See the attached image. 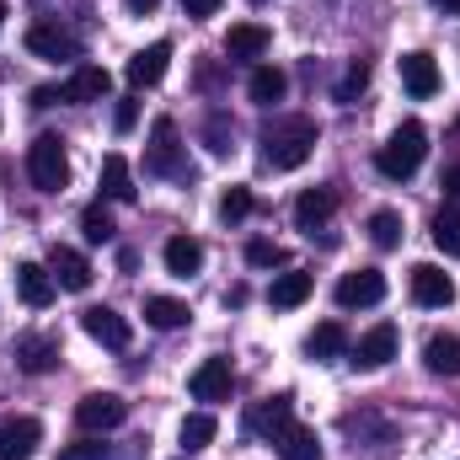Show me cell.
Returning a JSON list of instances; mask_svg holds the SVG:
<instances>
[{
  "instance_id": "74e56055",
  "label": "cell",
  "mask_w": 460,
  "mask_h": 460,
  "mask_svg": "<svg viewBox=\"0 0 460 460\" xmlns=\"http://www.w3.org/2000/svg\"><path fill=\"white\" fill-rule=\"evenodd\" d=\"M113 123H118V134H128V128L139 123V102H134V97H123V102H118V113H113Z\"/></svg>"
},
{
  "instance_id": "5b68a950",
  "label": "cell",
  "mask_w": 460,
  "mask_h": 460,
  "mask_svg": "<svg viewBox=\"0 0 460 460\" xmlns=\"http://www.w3.org/2000/svg\"><path fill=\"white\" fill-rule=\"evenodd\" d=\"M123 418H128V402H123L118 391H92V396L75 402V423H81L86 434H108Z\"/></svg>"
},
{
  "instance_id": "7c38bea8",
  "label": "cell",
  "mask_w": 460,
  "mask_h": 460,
  "mask_svg": "<svg viewBox=\"0 0 460 460\" xmlns=\"http://www.w3.org/2000/svg\"><path fill=\"white\" fill-rule=\"evenodd\" d=\"M38 445H43L38 418H11V423H0V460H27Z\"/></svg>"
},
{
  "instance_id": "1f68e13d",
  "label": "cell",
  "mask_w": 460,
  "mask_h": 460,
  "mask_svg": "<svg viewBox=\"0 0 460 460\" xmlns=\"http://www.w3.org/2000/svg\"><path fill=\"white\" fill-rule=\"evenodd\" d=\"M369 241H375L380 252L402 246V215H396V209H375V215H369Z\"/></svg>"
},
{
  "instance_id": "7bdbcfd3",
  "label": "cell",
  "mask_w": 460,
  "mask_h": 460,
  "mask_svg": "<svg viewBox=\"0 0 460 460\" xmlns=\"http://www.w3.org/2000/svg\"><path fill=\"white\" fill-rule=\"evenodd\" d=\"M434 5H439L445 16H460V0H434Z\"/></svg>"
},
{
  "instance_id": "8992f818",
  "label": "cell",
  "mask_w": 460,
  "mask_h": 460,
  "mask_svg": "<svg viewBox=\"0 0 460 460\" xmlns=\"http://www.w3.org/2000/svg\"><path fill=\"white\" fill-rule=\"evenodd\" d=\"M385 300V273L380 268H353L338 279V305L343 311H364V305H380Z\"/></svg>"
},
{
  "instance_id": "ac0fdd59",
  "label": "cell",
  "mask_w": 460,
  "mask_h": 460,
  "mask_svg": "<svg viewBox=\"0 0 460 460\" xmlns=\"http://www.w3.org/2000/svg\"><path fill=\"white\" fill-rule=\"evenodd\" d=\"M273 450H279V460H322V439L305 423H284L273 434Z\"/></svg>"
},
{
  "instance_id": "ba28073f",
  "label": "cell",
  "mask_w": 460,
  "mask_h": 460,
  "mask_svg": "<svg viewBox=\"0 0 460 460\" xmlns=\"http://www.w3.org/2000/svg\"><path fill=\"white\" fill-rule=\"evenodd\" d=\"M11 358H16L22 375H49V369L59 364V343H54L49 332H22V338L11 343Z\"/></svg>"
},
{
  "instance_id": "ee69618b",
  "label": "cell",
  "mask_w": 460,
  "mask_h": 460,
  "mask_svg": "<svg viewBox=\"0 0 460 460\" xmlns=\"http://www.w3.org/2000/svg\"><path fill=\"white\" fill-rule=\"evenodd\" d=\"M0 27H5V5H0Z\"/></svg>"
},
{
  "instance_id": "5bb4252c",
  "label": "cell",
  "mask_w": 460,
  "mask_h": 460,
  "mask_svg": "<svg viewBox=\"0 0 460 460\" xmlns=\"http://www.w3.org/2000/svg\"><path fill=\"white\" fill-rule=\"evenodd\" d=\"M49 273H54L59 289H75V295L92 284V262H86L75 246H54V252H49Z\"/></svg>"
},
{
  "instance_id": "277c9868",
  "label": "cell",
  "mask_w": 460,
  "mask_h": 460,
  "mask_svg": "<svg viewBox=\"0 0 460 460\" xmlns=\"http://www.w3.org/2000/svg\"><path fill=\"white\" fill-rule=\"evenodd\" d=\"M145 172H155V177H193V166H188V145H182V134H177V123L172 118H155V128H150V150H145Z\"/></svg>"
},
{
  "instance_id": "3957f363",
  "label": "cell",
  "mask_w": 460,
  "mask_h": 460,
  "mask_svg": "<svg viewBox=\"0 0 460 460\" xmlns=\"http://www.w3.org/2000/svg\"><path fill=\"white\" fill-rule=\"evenodd\" d=\"M27 177H32L38 193H65L70 188V155H65L59 134H38L27 145Z\"/></svg>"
},
{
  "instance_id": "f35d334b",
  "label": "cell",
  "mask_w": 460,
  "mask_h": 460,
  "mask_svg": "<svg viewBox=\"0 0 460 460\" xmlns=\"http://www.w3.org/2000/svg\"><path fill=\"white\" fill-rule=\"evenodd\" d=\"M182 11H188V16H215L220 0H182Z\"/></svg>"
},
{
  "instance_id": "ab89813d",
  "label": "cell",
  "mask_w": 460,
  "mask_h": 460,
  "mask_svg": "<svg viewBox=\"0 0 460 460\" xmlns=\"http://www.w3.org/2000/svg\"><path fill=\"white\" fill-rule=\"evenodd\" d=\"M439 188H445L450 199H460V166H450V172H445V182H439Z\"/></svg>"
},
{
  "instance_id": "836d02e7",
  "label": "cell",
  "mask_w": 460,
  "mask_h": 460,
  "mask_svg": "<svg viewBox=\"0 0 460 460\" xmlns=\"http://www.w3.org/2000/svg\"><path fill=\"white\" fill-rule=\"evenodd\" d=\"M246 262H252V268H284L289 252H284L279 241H246Z\"/></svg>"
},
{
  "instance_id": "52a82bcc",
  "label": "cell",
  "mask_w": 460,
  "mask_h": 460,
  "mask_svg": "<svg viewBox=\"0 0 460 460\" xmlns=\"http://www.w3.org/2000/svg\"><path fill=\"white\" fill-rule=\"evenodd\" d=\"M396 348H402V332H396L391 322H380V327H369V332L348 348V353H353V364H358V369H385V364L396 358Z\"/></svg>"
},
{
  "instance_id": "8d00e7d4",
  "label": "cell",
  "mask_w": 460,
  "mask_h": 460,
  "mask_svg": "<svg viewBox=\"0 0 460 460\" xmlns=\"http://www.w3.org/2000/svg\"><path fill=\"white\" fill-rule=\"evenodd\" d=\"M204 139H209V150H220V155L230 150V118L220 113V108L209 113V123H204Z\"/></svg>"
},
{
  "instance_id": "cb8c5ba5",
  "label": "cell",
  "mask_w": 460,
  "mask_h": 460,
  "mask_svg": "<svg viewBox=\"0 0 460 460\" xmlns=\"http://www.w3.org/2000/svg\"><path fill=\"white\" fill-rule=\"evenodd\" d=\"M268 43H273V32H268V27H257V22H241V27H230V32H226V54H230V59H262V54H268Z\"/></svg>"
},
{
  "instance_id": "4dcf8cb0",
  "label": "cell",
  "mask_w": 460,
  "mask_h": 460,
  "mask_svg": "<svg viewBox=\"0 0 460 460\" xmlns=\"http://www.w3.org/2000/svg\"><path fill=\"white\" fill-rule=\"evenodd\" d=\"M215 434H220V423H215L209 412L182 418V450H188V456H193V450H204V445H215Z\"/></svg>"
},
{
  "instance_id": "7a4b0ae2",
  "label": "cell",
  "mask_w": 460,
  "mask_h": 460,
  "mask_svg": "<svg viewBox=\"0 0 460 460\" xmlns=\"http://www.w3.org/2000/svg\"><path fill=\"white\" fill-rule=\"evenodd\" d=\"M423 155H429V128L418 123V118H407L385 145H380V155H375V166H380V177H391V182H407L418 166H423Z\"/></svg>"
},
{
  "instance_id": "f546056e",
  "label": "cell",
  "mask_w": 460,
  "mask_h": 460,
  "mask_svg": "<svg viewBox=\"0 0 460 460\" xmlns=\"http://www.w3.org/2000/svg\"><path fill=\"white\" fill-rule=\"evenodd\" d=\"M434 246H439L445 257H460V209L456 204H445V209L434 215Z\"/></svg>"
},
{
  "instance_id": "6da1fadb",
  "label": "cell",
  "mask_w": 460,
  "mask_h": 460,
  "mask_svg": "<svg viewBox=\"0 0 460 460\" xmlns=\"http://www.w3.org/2000/svg\"><path fill=\"white\" fill-rule=\"evenodd\" d=\"M311 150H316V123H311L305 113L273 118V123L262 128V166H273V172H295V166H305Z\"/></svg>"
},
{
  "instance_id": "4316f807",
  "label": "cell",
  "mask_w": 460,
  "mask_h": 460,
  "mask_svg": "<svg viewBox=\"0 0 460 460\" xmlns=\"http://www.w3.org/2000/svg\"><path fill=\"white\" fill-rule=\"evenodd\" d=\"M102 199H118V204H134V172L123 155H102Z\"/></svg>"
},
{
  "instance_id": "e575fe53",
  "label": "cell",
  "mask_w": 460,
  "mask_h": 460,
  "mask_svg": "<svg viewBox=\"0 0 460 460\" xmlns=\"http://www.w3.org/2000/svg\"><path fill=\"white\" fill-rule=\"evenodd\" d=\"M252 215V188H226V199H220V220L226 226H241Z\"/></svg>"
},
{
  "instance_id": "83f0119b",
  "label": "cell",
  "mask_w": 460,
  "mask_h": 460,
  "mask_svg": "<svg viewBox=\"0 0 460 460\" xmlns=\"http://www.w3.org/2000/svg\"><path fill=\"white\" fill-rule=\"evenodd\" d=\"M305 353H311V358H343V353H348L343 322H322V327L305 338Z\"/></svg>"
},
{
  "instance_id": "d6a6232c",
  "label": "cell",
  "mask_w": 460,
  "mask_h": 460,
  "mask_svg": "<svg viewBox=\"0 0 460 460\" xmlns=\"http://www.w3.org/2000/svg\"><path fill=\"white\" fill-rule=\"evenodd\" d=\"M81 230H86V241H92V246H108V241L118 235L113 215H108L102 204H86V215H81Z\"/></svg>"
},
{
  "instance_id": "7402d4cb",
  "label": "cell",
  "mask_w": 460,
  "mask_h": 460,
  "mask_svg": "<svg viewBox=\"0 0 460 460\" xmlns=\"http://www.w3.org/2000/svg\"><path fill=\"white\" fill-rule=\"evenodd\" d=\"M108 92H113V75L102 65H81L70 75V86H65V102H102Z\"/></svg>"
},
{
  "instance_id": "e0dca14e",
  "label": "cell",
  "mask_w": 460,
  "mask_h": 460,
  "mask_svg": "<svg viewBox=\"0 0 460 460\" xmlns=\"http://www.w3.org/2000/svg\"><path fill=\"white\" fill-rule=\"evenodd\" d=\"M311 289H316V279L300 273V268H289V273H279V279L268 284V305H273V311H295V305L311 300Z\"/></svg>"
},
{
  "instance_id": "60d3db41",
  "label": "cell",
  "mask_w": 460,
  "mask_h": 460,
  "mask_svg": "<svg viewBox=\"0 0 460 460\" xmlns=\"http://www.w3.org/2000/svg\"><path fill=\"white\" fill-rule=\"evenodd\" d=\"M123 5H128V11H134V16H150V11H155V5H161V0H123Z\"/></svg>"
},
{
  "instance_id": "8fae6325",
  "label": "cell",
  "mask_w": 460,
  "mask_h": 460,
  "mask_svg": "<svg viewBox=\"0 0 460 460\" xmlns=\"http://www.w3.org/2000/svg\"><path fill=\"white\" fill-rule=\"evenodd\" d=\"M412 300L429 305V311H439V305L456 300V279H450L445 268H434V262H418V268H412Z\"/></svg>"
},
{
  "instance_id": "9a60e30c",
  "label": "cell",
  "mask_w": 460,
  "mask_h": 460,
  "mask_svg": "<svg viewBox=\"0 0 460 460\" xmlns=\"http://www.w3.org/2000/svg\"><path fill=\"white\" fill-rule=\"evenodd\" d=\"M193 396L199 402H226L230 396V385H235V375H230V358H204L199 369H193Z\"/></svg>"
},
{
  "instance_id": "f1b7e54d",
  "label": "cell",
  "mask_w": 460,
  "mask_h": 460,
  "mask_svg": "<svg viewBox=\"0 0 460 460\" xmlns=\"http://www.w3.org/2000/svg\"><path fill=\"white\" fill-rule=\"evenodd\" d=\"M423 358L434 375H460V338H429Z\"/></svg>"
},
{
  "instance_id": "603a6c76",
  "label": "cell",
  "mask_w": 460,
  "mask_h": 460,
  "mask_svg": "<svg viewBox=\"0 0 460 460\" xmlns=\"http://www.w3.org/2000/svg\"><path fill=\"white\" fill-rule=\"evenodd\" d=\"M284 92H289V75H284L279 65H257V70L246 75V97H252L257 108H273V102H284Z\"/></svg>"
},
{
  "instance_id": "d6986e66",
  "label": "cell",
  "mask_w": 460,
  "mask_h": 460,
  "mask_svg": "<svg viewBox=\"0 0 460 460\" xmlns=\"http://www.w3.org/2000/svg\"><path fill=\"white\" fill-rule=\"evenodd\" d=\"M54 289H59V284H54L49 268H38V262H16V295H22L32 311H43V305L54 300Z\"/></svg>"
},
{
  "instance_id": "9c48e42d",
  "label": "cell",
  "mask_w": 460,
  "mask_h": 460,
  "mask_svg": "<svg viewBox=\"0 0 460 460\" xmlns=\"http://www.w3.org/2000/svg\"><path fill=\"white\" fill-rule=\"evenodd\" d=\"M27 49L38 54V59H81V43H75V32H65V27H54V22H32L27 27Z\"/></svg>"
},
{
  "instance_id": "d590c367",
  "label": "cell",
  "mask_w": 460,
  "mask_h": 460,
  "mask_svg": "<svg viewBox=\"0 0 460 460\" xmlns=\"http://www.w3.org/2000/svg\"><path fill=\"white\" fill-rule=\"evenodd\" d=\"M364 86H369V59H353L348 75H343V86H338V102H353Z\"/></svg>"
},
{
  "instance_id": "ffe728a7",
  "label": "cell",
  "mask_w": 460,
  "mask_h": 460,
  "mask_svg": "<svg viewBox=\"0 0 460 460\" xmlns=\"http://www.w3.org/2000/svg\"><path fill=\"white\" fill-rule=\"evenodd\" d=\"M284 423H295V396H268V402H257L252 418H246V429L262 434V439H273Z\"/></svg>"
},
{
  "instance_id": "4fadbf2b",
  "label": "cell",
  "mask_w": 460,
  "mask_h": 460,
  "mask_svg": "<svg viewBox=\"0 0 460 460\" xmlns=\"http://www.w3.org/2000/svg\"><path fill=\"white\" fill-rule=\"evenodd\" d=\"M166 65H172V43H150V49H139L134 59H128V86L134 92H145V86H155L161 75H166Z\"/></svg>"
},
{
  "instance_id": "b9f144b4",
  "label": "cell",
  "mask_w": 460,
  "mask_h": 460,
  "mask_svg": "<svg viewBox=\"0 0 460 460\" xmlns=\"http://www.w3.org/2000/svg\"><path fill=\"white\" fill-rule=\"evenodd\" d=\"M102 456V445H81V450H70V460H97Z\"/></svg>"
},
{
  "instance_id": "44dd1931",
  "label": "cell",
  "mask_w": 460,
  "mask_h": 460,
  "mask_svg": "<svg viewBox=\"0 0 460 460\" xmlns=\"http://www.w3.org/2000/svg\"><path fill=\"white\" fill-rule=\"evenodd\" d=\"M402 86L423 102V97H434L439 92V65L429 59V54H402Z\"/></svg>"
},
{
  "instance_id": "2e32d148",
  "label": "cell",
  "mask_w": 460,
  "mask_h": 460,
  "mask_svg": "<svg viewBox=\"0 0 460 460\" xmlns=\"http://www.w3.org/2000/svg\"><path fill=\"white\" fill-rule=\"evenodd\" d=\"M332 209H338V193H332V188H305V193L295 199V226L316 235V230L332 220Z\"/></svg>"
},
{
  "instance_id": "30bf717a",
  "label": "cell",
  "mask_w": 460,
  "mask_h": 460,
  "mask_svg": "<svg viewBox=\"0 0 460 460\" xmlns=\"http://www.w3.org/2000/svg\"><path fill=\"white\" fill-rule=\"evenodd\" d=\"M81 327H86V338H97V343L113 348V353H123L128 338H134V332H128V322L118 316L113 305H86V311H81Z\"/></svg>"
},
{
  "instance_id": "d4e9b609",
  "label": "cell",
  "mask_w": 460,
  "mask_h": 460,
  "mask_svg": "<svg viewBox=\"0 0 460 460\" xmlns=\"http://www.w3.org/2000/svg\"><path fill=\"white\" fill-rule=\"evenodd\" d=\"M161 257H166V273H172V279H193V273L204 268V246H199L193 235H172Z\"/></svg>"
},
{
  "instance_id": "484cf974",
  "label": "cell",
  "mask_w": 460,
  "mask_h": 460,
  "mask_svg": "<svg viewBox=\"0 0 460 460\" xmlns=\"http://www.w3.org/2000/svg\"><path fill=\"white\" fill-rule=\"evenodd\" d=\"M145 322H150L155 332H177V327H188V322H193V311H188V300L150 295V300H145Z\"/></svg>"
}]
</instances>
